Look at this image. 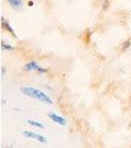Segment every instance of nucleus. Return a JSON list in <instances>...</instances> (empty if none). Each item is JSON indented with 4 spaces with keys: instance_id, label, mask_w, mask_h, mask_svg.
Segmentation results:
<instances>
[{
    "instance_id": "nucleus-10",
    "label": "nucleus",
    "mask_w": 131,
    "mask_h": 148,
    "mask_svg": "<svg viewBox=\"0 0 131 148\" xmlns=\"http://www.w3.org/2000/svg\"><path fill=\"white\" fill-rule=\"evenodd\" d=\"M36 72H38V74H44V73H47V69L46 68H43V67H39Z\"/></svg>"
},
{
    "instance_id": "nucleus-2",
    "label": "nucleus",
    "mask_w": 131,
    "mask_h": 148,
    "mask_svg": "<svg viewBox=\"0 0 131 148\" xmlns=\"http://www.w3.org/2000/svg\"><path fill=\"white\" fill-rule=\"evenodd\" d=\"M23 136L24 137H28V138H33L35 141H38V142L40 143H44V145H46L47 143V138L45 136H43V135L40 134H36V132H33V131H23Z\"/></svg>"
},
{
    "instance_id": "nucleus-12",
    "label": "nucleus",
    "mask_w": 131,
    "mask_h": 148,
    "mask_svg": "<svg viewBox=\"0 0 131 148\" xmlns=\"http://www.w3.org/2000/svg\"><path fill=\"white\" fill-rule=\"evenodd\" d=\"M5 72H6V71H5V68H4V67H1V75H3V77L5 75Z\"/></svg>"
},
{
    "instance_id": "nucleus-8",
    "label": "nucleus",
    "mask_w": 131,
    "mask_h": 148,
    "mask_svg": "<svg viewBox=\"0 0 131 148\" xmlns=\"http://www.w3.org/2000/svg\"><path fill=\"white\" fill-rule=\"evenodd\" d=\"M1 49L3 50H6V51H14L15 50V46H12V45H10V44H6L5 41H1Z\"/></svg>"
},
{
    "instance_id": "nucleus-7",
    "label": "nucleus",
    "mask_w": 131,
    "mask_h": 148,
    "mask_svg": "<svg viewBox=\"0 0 131 148\" xmlns=\"http://www.w3.org/2000/svg\"><path fill=\"white\" fill-rule=\"evenodd\" d=\"M27 124L30 125V126H33V127H38V129H44L45 127V125L41 124V123H39V121H36V120H28Z\"/></svg>"
},
{
    "instance_id": "nucleus-5",
    "label": "nucleus",
    "mask_w": 131,
    "mask_h": 148,
    "mask_svg": "<svg viewBox=\"0 0 131 148\" xmlns=\"http://www.w3.org/2000/svg\"><path fill=\"white\" fill-rule=\"evenodd\" d=\"M39 67H40V66L38 64V62H35V61H32V62L26 63V66L23 67V69L26 71V72H32V71H38Z\"/></svg>"
},
{
    "instance_id": "nucleus-9",
    "label": "nucleus",
    "mask_w": 131,
    "mask_h": 148,
    "mask_svg": "<svg viewBox=\"0 0 131 148\" xmlns=\"http://www.w3.org/2000/svg\"><path fill=\"white\" fill-rule=\"evenodd\" d=\"M130 45H131V40H126V41L123 44V50H126V49H129Z\"/></svg>"
},
{
    "instance_id": "nucleus-6",
    "label": "nucleus",
    "mask_w": 131,
    "mask_h": 148,
    "mask_svg": "<svg viewBox=\"0 0 131 148\" xmlns=\"http://www.w3.org/2000/svg\"><path fill=\"white\" fill-rule=\"evenodd\" d=\"M9 5L15 10H21L23 8V1L22 0H8Z\"/></svg>"
},
{
    "instance_id": "nucleus-14",
    "label": "nucleus",
    "mask_w": 131,
    "mask_h": 148,
    "mask_svg": "<svg viewBox=\"0 0 131 148\" xmlns=\"http://www.w3.org/2000/svg\"><path fill=\"white\" fill-rule=\"evenodd\" d=\"M1 104H3V106H4V104H6V101L5 100H1Z\"/></svg>"
},
{
    "instance_id": "nucleus-1",
    "label": "nucleus",
    "mask_w": 131,
    "mask_h": 148,
    "mask_svg": "<svg viewBox=\"0 0 131 148\" xmlns=\"http://www.w3.org/2000/svg\"><path fill=\"white\" fill-rule=\"evenodd\" d=\"M20 90L23 95H26L30 98H35V100L40 101L41 103H45L47 106H51L52 104V100L49 97V95H46L45 92L39 90V89L32 88V86H23V88H21Z\"/></svg>"
},
{
    "instance_id": "nucleus-13",
    "label": "nucleus",
    "mask_w": 131,
    "mask_h": 148,
    "mask_svg": "<svg viewBox=\"0 0 131 148\" xmlns=\"http://www.w3.org/2000/svg\"><path fill=\"white\" fill-rule=\"evenodd\" d=\"M33 5H34L33 1H28V6H33Z\"/></svg>"
},
{
    "instance_id": "nucleus-3",
    "label": "nucleus",
    "mask_w": 131,
    "mask_h": 148,
    "mask_svg": "<svg viewBox=\"0 0 131 148\" xmlns=\"http://www.w3.org/2000/svg\"><path fill=\"white\" fill-rule=\"evenodd\" d=\"M47 116L50 118V120H52L55 124H58V125H61V126H66L67 125V120L63 118V116H61V115H58V114H56V113H53V112H50L49 114H47Z\"/></svg>"
},
{
    "instance_id": "nucleus-11",
    "label": "nucleus",
    "mask_w": 131,
    "mask_h": 148,
    "mask_svg": "<svg viewBox=\"0 0 131 148\" xmlns=\"http://www.w3.org/2000/svg\"><path fill=\"white\" fill-rule=\"evenodd\" d=\"M107 6H108V0H106V1H104V5H103V9L106 10V9H107Z\"/></svg>"
},
{
    "instance_id": "nucleus-4",
    "label": "nucleus",
    "mask_w": 131,
    "mask_h": 148,
    "mask_svg": "<svg viewBox=\"0 0 131 148\" xmlns=\"http://www.w3.org/2000/svg\"><path fill=\"white\" fill-rule=\"evenodd\" d=\"M0 21H1V28L3 29H5V30H8V32L12 35V36H14V38H18V36H17V34L15 33V30L14 29H12V27L10 26V23L8 22V21H5V18H4V16H0Z\"/></svg>"
}]
</instances>
